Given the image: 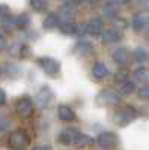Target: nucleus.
<instances>
[{"mask_svg": "<svg viewBox=\"0 0 149 150\" xmlns=\"http://www.w3.org/2000/svg\"><path fill=\"white\" fill-rule=\"evenodd\" d=\"M135 117H137V112H135V110L130 105H125V107H122L119 108L116 112H115V116H113V120L116 125H119V126H125V125L131 123Z\"/></svg>", "mask_w": 149, "mask_h": 150, "instance_id": "obj_1", "label": "nucleus"}, {"mask_svg": "<svg viewBox=\"0 0 149 150\" xmlns=\"http://www.w3.org/2000/svg\"><path fill=\"white\" fill-rule=\"evenodd\" d=\"M38 65L41 66V69L47 75H50V77H57L59 72H60V63L53 57H41V59H38Z\"/></svg>", "mask_w": 149, "mask_h": 150, "instance_id": "obj_2", "label": "nucleus"}, {"mask_svg": "<svg viewBox=\"0 0 149 150\" xmlns=\"http://www.w3.org/2000/svg\"><path fill=\"white\" fill-rule=\"evenodd\" d=\"M29 137L24 131H14L11 135H9V140H8V144L9 147L12 149H26L29 146Z\"/></svg>", "mask_w": 149, "mask_h": 150, "instance_id": "obj_3", "label": "nucleus"}, {"mask_svg": "<svg viewBox=\"0 0 149 150\" xmlns=\"http://www.w3.org/2000/svg\"><path fill=\"white\" fill-rule=\"evenodd\" d=\"M17 114L21 117V119H29L32 114H33V104L30 101V98H21L17 101Z\"/></svg>", "mask_w": 149, "mask_h": 150, "instance_id": "obj_4", "label": "nucleus"}, {"mask_svg": "<svg viewBox=\"0 0 149 150\" xmlns=\"http://www.w3.org/2000/svg\"><path fill=\"white\" fill-rule=\"evenodd\" d=\"M98 101L101 102V105H116L120 104V95L111 89H104L99 93Z\"/></svg>", "mask_w": 149, "mask_h": 150, "instance_id": "obj_5", "label": "nucleus"}, {"mask_svg": "<svg viewBox=\"0 0 149 150\" xmlns=\"http://www.w3.org/2000/svg\"><path fill=\"white\" fill-rule=\"evenodd\" d=\"M51 99H53V90L50 89L48 86H44V87L39 89L38 95H36V105L44 110V108H47L50 105Z\"/></svg>", "mask_w": 149, "mask_h": 150, "instance_id": "obj_6", "label": "nucleus"}, {"mask_svg": "<svg viewBox=\"0 0 149 150\" xmlns=\"http://www.w3.org/2000/svg\"><path fill=\"white\" fill-rule=\"evenodd\" d=\"M149 24V12L142 11L137 12L133 18V29L134 32H142L143 29H146V26Z\"/></svg>", "mask_w": 149, "mask_h": 150, "instance_id": "obj_7", "label": "nucleus"}, {"mask_svg": "<svg viewBox=\"0 0 149 150\" xmlns=\"http://www.w3.org/2000/svg\"><path fill=\"white\" fill-rule=\"evenodd\" d=\"M98 144L101 146V147H115L118 144V135L113 134V132H103V134H99L98 135V138H96Z\"/></svg>", "mask_w": 149, "mask_h": 150, "instance_id": "obj_8", "label": "nucleus"}, {"mask_svg": "<svg viewBox=\"0 0 149 150\" xmlns=\"http://www.w3.org/2000/svg\"><path fill=\"white\" fill-rule=\"evenodd\" d=\"M78 135H80V132H78V129H77V128L69 126V128H66L63 132H62V134L59 135V141L68 146V144H72L74 141H76Z\"/></svg>", "mask_w": 149, "mask_h": 150, "instance_id": "obj_9", "label": "nucleus"}, {"mask_svg": "<svg viewBox=\"0 0 149 150\" xmlns=\"http://www.w3.org/2000/svg\"><path fill=\"white\" fill-rule=\"evenodd\" d=\"M103 42L104 44H115L122 39V30L119 29H107L103 30Z\"/></svg>", "mask_w": 149, "mask_h": 150, "instance_id": "obj_10", "label": "nucleus"}, {"mask_svg": "<svg viewBox=\"0 0 149 150\" xmlns=\"http://www.w3.org/2000/svg\"><path fill=\"white\" fill-rule=\"evenodd\" d=\"M104 30V23L101 18H92L88 24H86V32L92 36H98L101 35Z\"/></svg>", "mask_w": 149, "mask_h": 150, "instance_id": "obj_11", "label": "nucleus"}, {"mask_svg": "<svg viewBox=\"0 0 149 150\" xmlns=\"http://www.w3.org/2000/svg\"><path fill=\"white\" fill-rule=\"evenodd\" d=\"M113 62L116 65L119 66H125L128 63V60H130V53H128V50L127 48H118L113 51Z\"/></svg>", "mask_w": 149, "mask_h": 150, "instance_id": "obj_12", "label": "nucleus"}, {"mask_svg": "<svg viewBox=\"0 0 149 150\" xmlns=\"http://www.w3.org/2000/svg\"><path fill=\"white\" fill-rule=\"evenodd\" d=\"M74 53L78 57H89L93 54V48L89 42H77L74 47Z\"/></svg>", "mask_w": 149, "mask_h": 150, "instance_id": "obj_13", "label": "nucleus"}, {"mask_svg": "<svg viewBox=\"0 0 149 150\" xmlns=\"http://www.w3.org/2000/svg\"><path fill=\"white\" fill-rule=\"evenodd\" d=\"M57 116L62 122H72L76 119V112L68 105H59L57 107Z\"/></svg>", "mask_w": 149, "mask_h": 150, "instance_id": "obj_14", "label": "nucleus"}, {"mask_svg": "<svg viewBox=\"0 0 149 150\" xmlns=\"http://www.w3.org/2000/svg\"><path fill=\"white\" fill-rule=\"evenodd\" d=\"M74 12H76V8H74L72 2H66L59 8V18L60 20H71L74 17Z\"/></svg>", "mask_w": 149, "mask_h": 150, "instance_id": "obj_15", "label": "nucleus"}, {"mask_svg": "<svg viewBox=\"0 0 149 150\" xmlns=\"http://www.w3.org/2000/svg\"><path fill=\"white\" fill-rule=\"evenodd\" d=\"M92 75L96 80H103V78H106L108 75V69H107V66L104 63L96 62V63L93 65V68H92Z\"/></svg>", "mask_w": 149, "mask_h": 150, "instance_id": "obj_16", "label": "nucleus"}, {"mask_svg": "<svg viewBox=\"0 0 149 150\" xmlns=\"http://www.w3.org/2000/svg\"><path fill=\"white\" fill-rule=\"evenodd\" d=\"M103 12H104V17L106 18L115 20L119 15V8H116V5H113V3H106L104 8H103Z\"/></svg>", "mask_w": 149, "mask_h": 150, "instance_id": "obj_17", "label": "nucleus"}, {"mask_svg": "<svg viewBox=\"0 0 149 150\" xmlns=\"http://www.w3.org/2000/svg\"><path fill=\"white\" fill-rule=\"evenodd\" d=\"M15 23H17V29H20V30L27 29L30 24V15L26 14V12H23V14L15 17Z\"/></svg>", "mask_w": 149, "mask_h": 150, "instance_id": "obj_18", "label": "nucleus"}, {"mask_svg": "<svg viewBox=\"0 0 149 150\" xmlns=\"http://www.w3.org/2000/svg\"><path fill=\"white\" fill-rule=\"evenodd\" d=\"M57 24H59V17L56 14H50L45 17V20L42 21V26L44 29L47 30H51V29H56L57 27Z\"/></svg>", "mask_w": 149, "mask_h": 150, "instance_id": "obj_19", "label": "nucleus"}, {"mask_svg": "<svg viewBox=\"0 0 149 150\" xmlns=\"http://www.w3.org/2000/svg\"><path fill=\"white\" fill-rule=\"evenodd\" d=\"M77 29H78V24L76 23H71V21H65L63 24L60 26V32L63 33V35H77Z\"/></svg>", "mask_w": 149, "mask_h": 150, "instance_id": "obj_20", "label": "nucleus"}, {"mask_svg": "<svg viewBox=\"0 0 149 150\" xmlns=\"http://www.w3.org/2000/svg\"><path fill=\"white\" fill-rule=\"evenodd\" d=\"M2 29L3 32H12L14 29H17V23H15V17H12L11 14L5 18H2Z\"/></svg>", "mask_w": 149, "mask_h": 150, "instance_id": "obj_21", "label": "nucleus"}, {"mask_svg": "<svg viewBox=\"0 0 149 150\" xmlns=\"http://www.w3.org/2000/svg\"><path fill=\"white\" fill-rule=\"evenodd\" d=\"M133 59L137 62V63H143V62H146L149 59V53L145 48H135L133 51Z\"/></svg>", "mask_w": 149, "mask_h": 150, "instance_id": "obj_22", "label": "nucleus"}, {"mask_svg": "<svg viewBox=\"0 0 149 150\" xmlns=\"http://www.w3.org/2000/svg\"><path fill=\"white\" fill-rule=\"evenodd\" d=\"M95 143V140L92 138L91 135H83V134H80L78 137H77V140L74 141V144H76L77 147H86V146H92Z\"/></svg>", "mask_w": 149, "mask_h": 150, "instance_id": "obj_23", "label": "nucleus"}, {"mask_svg": "<svg viewBox=\"0 0 149 150\" xmlns=\"http://www.w3.org/2000/svg\"><path fill=\"white\" fill-rule=\"evenodd\" d=\"M30 6L35 12H44L48 8V0H30Z\"/></svg>", "mask_w": 149, "mask_h": 150, "instance_id": "obj_24", "label": "nucleus"}, {"mask_svg": "<svg viewBox=\"0 0 149 150\" xmlns=\"http://www.w3.org/2000/svg\"><path fill=\"white\" fill-rule=\"evenodd\" d=\"M134 90H135V81L127 80L120 84V93L122 95H131Z\"/></svg>", "mask_w": 149, "mask_h": 150, "instance_id": "obj_25", "label": "nucleus"}, {"mask_svg": "<svg viewBox=\"0 0 149 150\" xmlns=\"http://www.w3.org/2000/svg\"><path fill=\"white\" fill-rule=\"evenodd\" d=\"M148 71H146V68H137L134 71V81H139V83H145L146 80H148Z\"/></svg>", "mask_w": 149, "mask_h": 150, "instance_id": "obj_26", "label": "nucleus"}, {"mask_svg": "<svg viewBox=\"0 0 149 150\" xmlns=\"http://www.w3.org/2000/svg\"><path fill=\"white\" fill-rule=\"evenodd\" d=\"M127 80H128V74H127L125 69H120V71L116 72V75H115V81H116L118 84H122L123 81H127Z\"/></svg>", "mask_w": 149, "mask_h": 150, "instance_id": "obj_27", "label": "nucleus"}, {"mask_svg": "<svg viewBox=\"0 0 149 150\" xmlns=\"http://www.w3.org/2000/svg\"><path fill=\"white\" fill-rule=\"evenodd\" d=\"M30 56V48L26 45V44H20V48H18V57L21 59H27Z\"/></svg>", "mask_w": 149, "mask_h": 150, "instance_id": "obj_28", "label": "nucleus"}, {"mask_svg": "<svg viewBox=\"0 0 149 150\" xmlns=\"http://www.w3.org/2000/svg\"><path fill=\"white\" fill-rule=\"evenodd\" d=\"M137 96H139L140 99H149V84L140 87L139 92H137Z\"/></svg>", "mask_w": 149, "mask_h": 150, "instance_id": "obj_29", "label": "nucleus"}, {"mask_svg": "<svg viewBox=\"0 0 149 150\" xmlns=\"http://www.w3.org/2000/svg\"><path fill=\"white\" fill-rule=\"evenodd\" d=\"M9 14H11V12H9V6L5 5V3L0 5V18H5V17H8Z\"/></svg>", "mask_w": 149, "mask_h": 150, "instance_id": "obj_30", "label": "nucleus"}, {"mask_svg": "<svg viewBox=\"0 0 149 150\" xmlns=\"http://www.w3.org/2000/svg\"><path fill=\"white\" fill-rule=\"evenodd\" d=\"M6 128H9V120L0 117V132H3Z\"/></svg>", "mask_w": 149, "mask_h": 150, "instance_id": "obj_31", "label": "nucleus"}, {"mask_svg": "<svg viewBox=\"0 0 149 150\" xmlns=\"http://www.w3.org/2000/svg\"><path fill=\"white\" fill-rule=\"evenodd\" d=\"M6 45H8V41H6V38H5L3 35H0V53H2L3 50L6 48Z\"/></svg>", "mask_w": 149, "mask_h": 150, "instance_id": "obj_32", "label": "nucleus"}, {"mask_svg": "<svg viewBox=\"0 0 149 150\" xmlns=\"http://www.w3.org/2000/svg\"><path fill=\"white\" fill-rule=\"evenodd\" d=\"M5 102H6V93L3 89H0V105H5Z\"/></svg>", "mask_w": 149, "mask_h": 150, "instance_id": "obj_33", "label": "nucleus"}, {"mask_svg": "<svg viewBox=\"0 0 149 150\" xmlns=\"http://www.w3.org/2000/svg\"><path fill=\"white\" fill-rule=\"evenodd\" d=\"M36 150H50L51 149V146H48V144H42V146H35Z\"/></svg>", "mask_w": 149, "mask_h": 150, "instance_id": "obj_34", "label": "nucleus"}, {"mask_svg": "<svg viewBox=\"0 0 149 150\" xmlns=\"http://www.w3.org/2000/svg\"><path fill=\"white\" fill-rule=\"evenodd\" d=\"M71 2L74 3V5H81V3H84L86 0H71Z\"/></svg>", "mask_w": 149, "mask_h": 150, "instance_id": "obj_35", "label": "nucleus"}, {"mask_svg": "<svg viewBox=\"0 0 149 150\" xmlns=\"http://www.w3.org/2000/svg\"><path fill=\"white\" fill-rule=\"evenodd\" d=\"M130 2V0H116V3H119V5H127Z\"/></svg>", "mask_w": 149, "mask_h": 150, "instance_id": "obj_36", "label": "nucleus"}, {"mask_svg": "<svg viewBox=\"0 0 149 150\" xmlns=\"http://www.w3.org/2000/svg\"><path fill=\"white\" fill-rule=\"evenodd\" d=\"M139 2H140L142 5H148V3H149V0H139Z\"/></svg>", "mask_w": 149, "mask_h": 150, "instance_id": "obj_37", "label": "nucleus"}, {"mask_svg": "<svg viewBox=\"0 0 149 150\" xmlns=\"http://www.w3.org/2000/svg\"><path fill=\"white\" fill-rule=\"evenodd\" d=\"M146 38H148V41H149V27H148V30H146Z\"/></svg>", "mask_w": 149, "mask_h": 150, "instance_id": "obj_38", "label": "nucleus"}, {"mask_svg": "<svg viewBox=\"0 0 149 150\" xmlns=\"http://www.w3.org/2000/svg\"><path fill=\"white\" fill-rule=\"evenodd\" d=\"M0 74H2V69H0Z\"/></svg>", "mask_w": 149, "mask_h": 150, "instance_id": "obj_39", "label": "nucleus"}]
</instances>
